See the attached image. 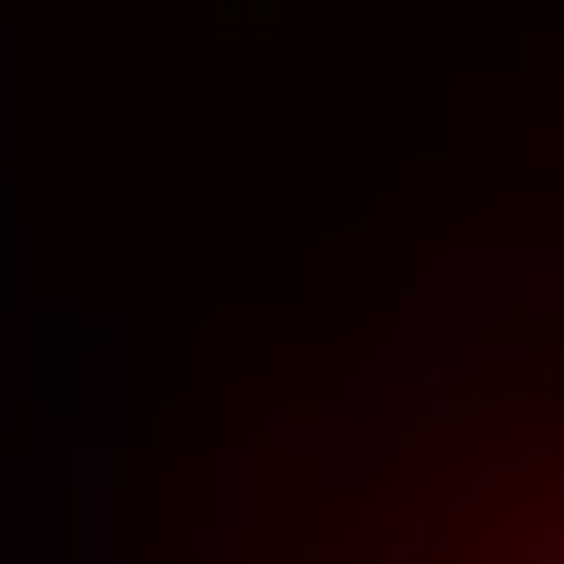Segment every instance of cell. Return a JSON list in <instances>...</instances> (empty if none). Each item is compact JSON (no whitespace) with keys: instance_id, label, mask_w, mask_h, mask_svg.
<instances>
[{"instance_id":"obj_1","label":"cell","mask_w":564,"mask_h":564,"mask_svg":"<svg viewBox=\"0 0 564 564\" xmlns=\"http://www.w3.org/2000/svg\"><path fill=\"white\" fill-rule=\"evenodd\" d=\"M546 564H564V546H546Z\"/></svg>"}]
</instances>
